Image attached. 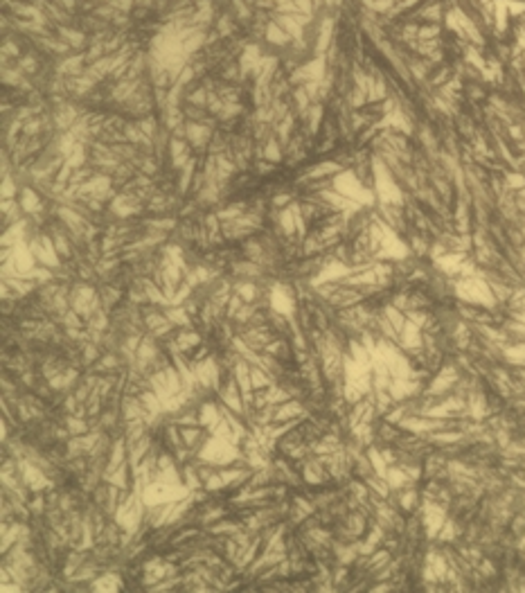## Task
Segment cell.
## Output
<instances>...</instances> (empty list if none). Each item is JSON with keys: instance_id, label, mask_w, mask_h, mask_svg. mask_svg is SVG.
Here are the masks:
<instances>
[{"instance_id": "cell-1", "label": "cell", "mask_w": 525, "mask_h": 593, "mask_svg": "<svg viewBox=\"0 0 525 593\" xmlns=\"http://www.w3.org/2000/svg\"><path fill=\"white\" fill-rule=\"evenodd\" d=\"M239 296H241V300L244 302H253L255 298H257V289H255V284H239V291H237Z\"/></svg>"}]
</instances>
